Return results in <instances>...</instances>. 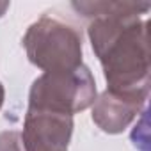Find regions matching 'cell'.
<instances>
[{
	"mask_svg": "<svg viewBox=\"0 0 151 151\" xmlns=\"http://www.w3.org/2000/svg\"><path fill=\"white\" fill-rule=\"evenodd\" d=\"M89 41L98 57L107 89L123 94H149L147 22L137 13L105 14L91 20Z\"/></svg>",
	"mask_w": 151,
	"mask_h": 151,
	"instance_id": "obj_1",
	"label": "cell"
},
{
	"mask_svg": "<svg viewBox=\"0 0 151 151\" xmlns=\"http://www.w3.org/2000/svg\"><path fill=\"white\" fill-rule=\"evenodd\" d=\"M22 43L29 60L45 73L69 71L84 64L80 32L50 14H43L34 22Z\"/></svg>",
	"mask_w": 151,
	"mask_h": 151,
	"instance_id": "obj_2",
	"label": "cell"
},
{
	"mask_svg": "<svg viewBox=\"0 0 151 151\" xmlns=\"http://www.w3.org/2000/svg\"><path fill=\"white\" fill-rule=\"evenodd\" d=\"M98 96L91 69L82 64L69 71H50L37 77L29 91V107L73 116L93 107Z\"/></svg>",
	"mask_w": 151,
	"mask_h": 151,
	"instance_id": "obj_3",
	"label": "cell"
},
{
	"mask_svg": "<svg viewBox=\"0 0 151 151\" xmlns=\"http://www.w3.org/2000/svg\"><path fill=\"white\" fill-rule=\"evenodd\" d=\"M73 135V116L27 109L22 144L25 151H68Z\"/></svg>",
	"mask_w": 151,
	"mask_h": 151,
	"instance_id": "obj_4",
	"label": "cell"
},
{
	"mask_svg": "<svg viewBox=\"0 0 151 151\" xmlns=\"http://www.w3.org/2000/svg\"><path fill=\"white\" fill-rule=\"evenodd\" d=\"M147 96L146 93L123 94L105 89L93 103V121L105 133H121L144 110Z\"/></svg>",
	"mask_w": 151,
	"mask_h": 151,
	"instance_id": "obj_5",
	"label": "cell"
},
{
	"mask_svg": "<svg viewBox=\"0 0 151 151\" xmlns=\"http://www.w3.org/2000/svg\"><path fill=\"white\" fill-rule=\"evenodd\" d=\"M75 11H78L84 18H96L105 14H119V13H137L146 14L151 9L149 2H73Z\"/></svg>",
	"mask_w": 151,
	"mask_h": 151,
	"instance_id": "obj_6",
	"label": "cell"
},
{
	"mask_svg": "<svg viewBox=\"0 0 151 151\" xmlns=\"http://www.w3.org/2000/svg\"><path fill=\"white\" fill-rule=\"evenodd\" d=\"M0 151H25L22 144V133L16 130H7L0 133Z\"/></svg>",
	"mask_w": 151,
	"mask_h": 151,
	"instance_id": "obj_7",
	"label": "cell"
},
{
	"mask_svg": "<svg viewBox=\"0 0 151 151\" xmlns=\"http://www.w3.org/2000/svg\"><path fill=\"white\" fill-rule=\"evenodd\" d=\"M7 9H9V2H0V18L6 14Z\"/></svg>",
	"mask_w": 151,
	"mask_h": 151,
	"instance_id": "obj_8",
	"label": "cell"
},
{
	"mask_svg": "<svg viewBox=\"0 0 151 151\" xmlns=\"http://www.w3.org/2000/svg\"><path fill=\"white\" fill-rule=\"evenodd\" d=\"M4 98H6V91H4L2 82H0V109H2V105H4Z\"/></svg>",
	"mask_w": 151,
	"mask_h": 151,
	"instance_id": "obj_9",
	"label": "cell"
}]
</instances>
